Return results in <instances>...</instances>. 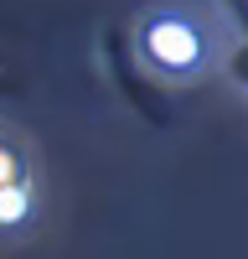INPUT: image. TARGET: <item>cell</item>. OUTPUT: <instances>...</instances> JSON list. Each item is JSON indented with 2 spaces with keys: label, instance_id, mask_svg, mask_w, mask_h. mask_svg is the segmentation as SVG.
Here are the masks:
<instances>
[{
  "label": "cell",
  "instance_id": "cell-1",
  "mask_svg": "<svg viewBox=\"0 0 248 259\" xmlns=\"http://www.w3.org/2000/svg\"><path fill=\"white\" fill-rule=\"evenodd\" d=\"M140 52H145L150 68L171 73V78L197 73V68H202V31H197L186 16L160 11V16H150V21L140 26Z\"/></svg>",
  "mask_w": 248,
  "mask_h": 259
},
{
  "label": "cell",
  "instance_id": "cell-2",
  "mask_svg": "<svg viewBox=\"0 0 248 259\" xmlns=\"http://www.w3.org/2000/svg\"><path fill=\"white\" fill-rule=\"evenodd\" d=\"M26 207H31V197H26V187H0V228H11V223H21L26 218Z\"/></svg>",
  "mask_w": 248,
  "mask_h": 259
}]
</instances>
